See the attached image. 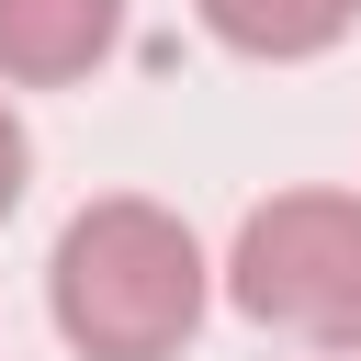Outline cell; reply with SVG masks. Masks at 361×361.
<instances>
[{
  "instance_id": "6da1fadb",
  "label": "cell",
  "mask_w": 361,
  "mask_h": 361,
  "mask_svg": "<svg viewBox=\"0 0 361 361\" xmlns=\"http://www.w3.org/2000/svg\"><path fill=\"white\" fill-rule=\"evenodd\" d=\"M45 305L79 361H169L203 327V248L169 203H79L45 259Z\"/></svg>"
},
{
  "instance_id": "7a4b0ae2",
  "label": "cell",
  "mask_w": 361,
  "mask_h": 361,
  "mask_svg": "<svg viewBox=\"0 0 361 361\" xmlns=\"http://www.w3.org/2000/svg\"><path fill=\"white\" fill-rule=\"evenodd\" d=\"M226 293L248 327L361 361V192H271L226 248Z\"/></svg>"
},
{
  "instance_id": "3957f363",
  "label": "cell",
  "mask_w": 361,
  "mask_h": 361,
  "mask_svg": "<svg viewBox=\"0 0 361 361\" xmlns=\"http://www.w3.org/2000/svg\"><path fill=\"white\" fill-rule=\"evenodd\" d=\"M124 34V0H0V79L23 90H56V79H90Z\"/></svg>"
},
{
  "instance_id": "277c9868",
  "label": "cell",
  "mask_w": 361,
  "mask_h": 361,
  "mask_svg": "<svg viewBox=\"0 0 361 361\" xmlns=\"http://www.w3.org/2000/svg\"><path fill=\"white\" fill-rule=\"evenodd\" d=\"M203 11V34L214 45H237V56H271V68H293V56H327L350 23H361V0H192Z\"/></svg>"
},
{
  "instance_id": "5b68a950",
  "label": "cell",
  "mask_w": 361,
  "mask_h": 361,
  "mask_svg": "<svg viewBox=\"0 0 361 361\" xmlns=\"http://www.w3.org/2000/svg\"><path fill=\"white\" fill-rule=\"evenodd\" d=\"M23 169H34V147H23V124H11V102H0V214L23 203Z\"/></svg>"
}]
</instances>
